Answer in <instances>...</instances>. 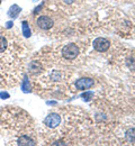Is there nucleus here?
<instances>
[{
    "label": "nucleus",
    "instance_id": "f257e3e1",
    "mask_svg": "<svg viewBox=\"0 0 135 146\" xmlns=\"http://www.w3.org/2000/svg\"><path fill=\"white\" fill-rule=\"evenodd\" d=\"M62 55L67 60H74L79 55V47L76 44H68L62 48Z\"/></svg>",
    "mask_w": 135,
    "mask_h": 146
},
{
    "label": "nucleus",
    "instance_id": "f03ea898",
    "mask_svg": "<svg viewBox=\"0 0 135 146\" xmlns=\"http://www.w3.org/2000/svg\"><path fill=\"white\" fill-rule=\"evenodd\" d=\"M110 47V42L104 37H98L94 40V48L98 52H106Z\"/></svg>",
    "mask_w": 135,
    "mask_h": 146
},
{
    "label": "nucleus",
    "instance_id": "7ed1b4c3",
    "mask_svg": "<svg viewBox=\"0 0 135 146\" xmlns=\"http://www.w3.org/2000/svg\"><path fill=\"white\" fill-rule=\"evenodd\" d=\"M36 24H37V26L41 29L49 31V29H51L53 27L54 21H53V19L47 17V16H39L37 20H36Z\"/></svg>",
    "mask_w": 135,
    "mask_h": 146
},
{
    "label": "nucleus",
    "instance_id": "20e7f679",
    "mask_svg": "<svg viewBox=\"0 0 135 146\" xmlns=\"http://www.w3.org/2000/svg\"><path fill=\"white\" fill-rule=\"evenodd\" d=\"M94 84H95V82L90 78H81V79L77 80V82L74 83V86H76L78 90H88Z\"/></svg>",
    "mask_w": 135,
    "mask_h": 146
},
{
    "label": "nucleus",
    "instance_id": "39448f33",
    "mask_svg": "<svg viewBox=\"0 0 135 146\" xmlns=\"http://www.w3.org/2000/svg\"><path fill=\"white\" fill-rule=\"evenodd\" d=\"M61 123V117L58 113H50L49 116H46V118L44 119V124L50 128L58 127Z\"/></svg>",
    "mask_w": 135,
    "mask_h": 146
},
{
    "label": "nucleus",
    "instance_id": "423d86ee",
    "mask_svg": "<svg viewBox=\"0 0 135 146\" xmlns=\"http://www.w3.org/2000/svg\"><path fill=\"white\" fill-rule=\"evenodd\" d=\"M20 11H21V8H20L18 5H13L9 8V10H8V16L10 18H16L20 14Z\"/></svg>",
    "mask_w": 135,
    "mask_h": 146
},
{
    "label": "nucleus",
    "instance_id": "0eeeda50",
    "mask_svg": "<svg viewBox=\"0 0 135 146\" xmlns=\"http://www.w3.org/2000/svg\"><path fill=\"white\" fill-rule=\"evenodd\" d=\"M31 88H32V87H31L29 80H28V78L25 75V76H24V80H23V84H21V90H23V92H25V93H29V92L32 91Z\"/></svg>",
    "mask_w": 135,
    "mask_h": 146
},
{
    "label": "nucleus",
    "instance_id": "6e6552de",
    "mask_svg": "<svg viewBox=\"0 0 135 146\" xmlns=\"http://www.w3.org/2000/svg\"><path fill=\"white\" fill-rule=\"evenodd\" d=\"M21 29H23V35L26 37V38L31 37L32 32H31V28H29L27 21H23V23H21Z\"/></svg>",
    "mask_w": 135,
    "mask_h": 146
},
{
    "label": "nucleus",
    "instance_id": "1a4fd4ad",
    "mask_svg": "<svg viewBox=\"0 0 135 146\" xmlns=\"http://www.w3.org/2000/svg\"><path fill=\"white\" fill-rule=\"evenodd\" d=\"M35 143L33 142V139H31L27 136H21L18 139V145H34Z\"/></svg>",
    "mask_w": 135,
    "mask_h": 146
},
{
    "label": "nucleus",
    "instance_id": "9d476101",
    "mask_svg": "<svg viewBox=\"0 0 135 146\" xmlns=\"http://www.w3.org/2000/svg\"><path fill=\"white\" fill-rule=\"evenodd\" d=\"M126 139L131 143H135V128H131L126 131Z\"/></svg>",
    "mask_w": 135,
    "mask_h": 146
},
{
    "label": "nucleus",
    "instance_id": "9b49d317",
    "mask_svg": "<svg viewBox=\"0 0 135 146\" xmlns=\"http://www.w3.org/2000/svg\"><path fill=\"white\" fill-rule=\"evenodd\" d=\"M7 45H8L7 38L5 36H0V53H3L7 50Z\"/></svg>",
    "mask_w": 135,
    "mask_h": 146
},
{
    "label": "nucleus",
    "instance_id": "f8f14e48",
    "mask_svg": "<svg viewBox=\"0 0 135 146\" xmlns=\"http://www.w3.org/2000/svg\"><path fill=\"white\" fill-rule=\"evenodd\" d=\"M94 96H95V93L92 91H86L84 93L81 94V98L83 99V101H90L94 98Z\"/></svg>",
    "mask_w": 135,
    "mask_h": 146
},
{
    "label": "nucleus",
    "instance_id": "ddd939ff",
    "mask_svg": "<svg viewBox=\"0 0 135 146\" xmlns=\"http://www.w3.org/2000/svg\"><path fill=\"white\" fill-rule=\"evenodd\" d=\"M0 98L1 99H8L9 98V93L8 92H0Z\"/></svg>",
    "mask_w": 135,
    "mask_h": 146
},
{
    "label": "nucleus",
    "instance_id": "4468645a",
    "mask_svg": "<svg viewBox=\"0 0 135 146\" xmlns=\"http://www.w3.org/2000/svg\"><path fill=\"white\" fill-rule=\"evenodd\" d=\"M42 6H43V5H39V7H36V10L34 11V14H37V13H39V10H41V9H42Z\"/></svg>",
    "mask_w": 135,
    "mask_h": 146
},
{
    "label": "nucleus",
    "instance_id": "2eb2a0df",
    "mask_svg": "<svg viewBox=\"0 0 135 146\" xmlns=\"http://www.w3.org/2000/svg\"><path fill=\"white\" fill-rule=\"evenodd\" d=\"M6 25H7V28H10V27L13 26V21H8Z\"/></svg>",
    "mask_w": 135,
    "mask_h": 146
},
{
    "label": "nucleus",
    "instance_id": "dca6fc26",
    "mask_svg": "<svg viewBox=\"0 0 135 146\" xmlns=\"http://www.w3.org/2000/svg\"><path fill=\"white\" fill-rule=\"evenodd\" d=\"M76 0H64V2L65 3H68V5H70V3H72V2H74Z\"/></svg>",
    "mask_w": 135,
    "mask_h": 146
},
{
    "label": "nucleus",
    "instance_id": "f3484780",
    "mask_svg": "<svg viewBox=\"0 0 135 146\" xmlns=\"http://www.w3.org/2000/svg\"><path fill=\"white\" fill-rule=\"evenodd\" d=\"M47 105H57L55 101H47Z\"/></svg>",
    "mask_w": 135,
    "mask_h": 146
},
{
    "label": "nucleus",
    "instance_id": "a211bd4d",
    "mask_svg": "<svg viewBox=\"0 0 135 146\" xmlns=\"http://www.w3.org/2000/svg\"><path fill=\"white\" fill-rule=\"evenodd\" d=\"M0 5H1V0H0Z\"/></svg>",
    "mask_w": 135,
    "mask_h": 146
}]
</instances>
